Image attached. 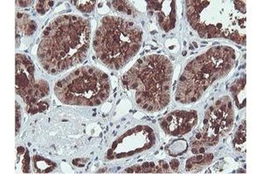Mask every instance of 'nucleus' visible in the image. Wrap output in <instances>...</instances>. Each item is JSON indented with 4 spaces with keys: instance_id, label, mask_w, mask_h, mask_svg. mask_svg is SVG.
Returning a JSON list of instances; mask_svg holds the SVG:
<instances>
[{
    "instance_id": "1",
    "label": "nucleus",
    "mask_w": 262,
    "mask_h": 174,
    "mask_svg": "<svg viewBox=\"0 0 262 174\" xmlns=\"http://www.w3.org/2000/svg\"><path fill=\"white\" fill-rule=\"evenodd\" d=\"M91 26L86 18L63 15L52 21L41 36L38 58L46 71L57 75L79 65L89 54Z\"/></svg>"
},
{
    "instance_id": "2",
    "label": "nucleus",
    "mask_w": 262,
    "mask_h": 174,
    "mask_svg": "<svg viewBox=\"0 0 262 174\" xmlns=\"http://www.w3.org/2000/svg\"><path fill=\"white\" fill-rule=\"evenodd\" d=\"M246 3L243 1H187L186 17L202 39H230L246 44Z\"/></svg>"
},
{
    "instance_id": "3",
    "label": "nucleus",
    "mask_w": 262,
    "mask_h": 174,
    "mask_svg": "<svg viewBox=\"0 0 262 174\" xmlns=\"http://www.w3.org/2000/svg\"><path fill=\"white\" fill-rule=\"evenodd\" d=\"M172 64L163 55H149L139 59L123 76V86L135 92V101L147 112L164 109L170 102Z\"/></svg>"
},
{
    "instance_id": "4",
    "label": "nucleus",
    "mask_w": 262,
    "mask_h": 174,
    "mask_svg": "<svg viewBox=\"0 0 262 174\" xmlns=\"http://www.w3.org/2000/svg\"><path fill=\"white\" fill-rule=\"evenodd\" d=\"M236 63L235 51L228 46H215L188 63L176 92L180 103H193L216 80L226 77Z\"/></svg>"
},
{
    "instance_id": "5",
    "label": "nucleus",
    "mask_w": 262,
    "mask_h": 174,
    "mask_svg": "<svg viewBox=\"0 0 262 174\" xmlns=\"http://www.w3.org/2000/svg\"><path fill=\"white\" fill-rule=\"evenodd\" d=\"M143 33L134 22L107 16L96 31L93 46L97 58L112 70L127 65L140 49Z\"/></svg>"
},
{
    "instance_id": "6",
    "label": "nucleus",
    "mask_w": 262,
    "mask_h": 174,
    "mask_svg": "<svg viewBox=\"0 0 262 174\" xmlns=\"http://www.w3.org/2000/svg\"><path fill=\"white\" fill-rule=\"evenodd\" d=\"M54 92L66 105L96 107L110 96L111 80L98 68L86 65L58 81L54 86Z\"/></svg>"
},
{
    "instance_id": "7",
    "label": "nucleus",
    "mask_w": 262,
    "mask_h": 174,
    "mask_svg": "<svg viewBox=\"0 0 262 174\" xmlns=\"http://www.w3.org/2000/svg\"><path fill=\"white\" fill-rule=\"evenodd\" d=\"M234 120V109L229 97H221L209 107L206 112L204 127L196 133L192 143L194 154H203L208 148L217 145L232 129Z\"/></svg>"
},
{
    "instance_id": "8",
    "label": "nucleus",
    "mask_w": 262,
    "mask_h": 174,
    "mask_svg": "<svg viewBox=\"0 0 262 174\" xmlns=\"http://www.w3.org/2000/svg\"><path fill=\"white\" fill-rule=\"evenodd\" d=\"M34 65L27 57L16 55V92L30 105L35 90Z\"/></svg>"
},
{
    "instance_id": "9",
    "label": "nucleus",
    "mask_w": 262,
    "mask_h": 174,
    "mask_svg": "<svg viewBox=\"0 0 262 174\" xmlns=\"http://www.w3.org/2000/svg\"><path fill=\"white\" fill-rule=\"evenodd\" d=\"M198 122L196 112L175 111L160 120L162 129L170 136H183L191 132Z\"/></svg>"
},
{
    "instance_id": "10",
    "label": "nucleus",
    "mask_w": 262,
    "mask_h": 174,
    "mask_svg": "<svg viewBox=\"0 0 262 174\" xmlns=\"http://www.w3.org/2000/svg\"><path fill=\"white\" fill-rule=\"evenodd\" d=\"M149 12H157L158 24L165 31L169 32L175 27L176 8L175 1H150L148 2Z\"/></svg>"
},
{
    "instance_id": "11",
    "label": "nucleus",
    "mask_w": 262,
    "mask_h": 174,
    "mask_svg": "<svg viewBox=\"0 0 262 174\" xmlns=\"http://www.w3.org/2000/svg\"><path fill=\"white\" fill-rule=\"evenodd\" d=\"M245 85H246V78H242L237 82L234 83L231 87L233 98L235 101L236 106L238 109H242L246 107V94H245Z\"/></svg>"
},
{
    "instance_id": "12",
    "label": "nucleus",
    "mask_w": 262,
    "mask_h": 174,
    "mask_svg": "<svg viewBox=\"0 0 262 174\" xmlns=\"http://www.w3.org/2000/svg\"><path fill=\"white\" fill-rule=\"evenodd\" d=\"M213 160V155L212 154H206V155H199L193 157L187 160L186 162V171H199L204 166L208 165Z\"/></svg>"
},
{
    "instance_id": "13",
    "label": "nucleus",
    "mask_w": 262,
    "mask_h": 174,
    "mask_svg": "<svg viewBox=\"0 0 262 174\" xmlns=\"http://www.w3.org/2000/svg\"><path fill=\"white\" fill-rule=\"evenodd\" d=\"M33 160L35 169L38 172H50L56 166L54 162L46 160L43 157L35 156Z\"/></svg>"
},
{
    "instance_id": "14",
    "label": "nucleus",
    "mask_w": 262,
    "mask_h": 174,
    "mask_svg": "<svg viewBox=\"0 0 262 174\" xmlns=\"http://www.w3.org/2000/svg\"><path fill=\"white\" fill-rule=\"evenodd\" d=\"M234 148L238 152L246 151V121H244L236 132L234 138Z\"/></svg>"
},
{
    "instance_id": "15",
    "label": "nucleus",
    "mask_w": 262,
    "mask_h": 174,
    "mask_svg": "<svg viewBox=\"0 0 262 174\" xmlns=\"http://www.w3.org/2000/svg\"><path fill=\"white\" fill-rule=\"evenodd\" d=\"M112 6H113L114 9L116 10V12H122L127 15H132L134 10L132 9L131 5L125 2V1H113L112 2Z\"/></svg>"
},
{
    "instance_id": "16",
    "label": "nucleus",
    "mask_w": 262,
    "mask_h": 174,
    "mask_svg": "<svg viewBox=\"0 0 262 174\" xmlns=\"http://www.w3.org/2000/svg\"><path fill=\"white\" fill-rule=\"evenodd\" d=\"M96 3V1H75V5L78 10L86 13V12H91L95 9Z\"/></svg>"
},
{
    "instance_id": "17",
    "label": "nucleus",
    "mask_w": 262,
    "mask_h": 174,
    "mask_svg": "<svg viewBox=\"0 0 262 174\" xmlns=\"http://www.w3.org/2000/svg\"><path fill=\"white\" fill-rule=\"evenodd\" d=\"M54 2H48V1H39L37 6H36V9L37 12L40 15H44L45 13L49 11L51 6H53Z\"/></svg>"
},
{
    "instance_id": "18",
    "label": "nucleus",
    "mask_w": 262,
    "mask_h": 174,
    "mask_svg": "<svg viewBox=\"0 0 262 174\" xmlns=\"http://www.w3.org/2000/svg\"><path fill=\"white\" fill-rule=\"evenodd\" d=\"M20 107H18V104L16 103V133H18V129L20 127Z\"/></svg>"
},
{
    "instance_id": "19",
    "label": "nucleus",
    "mask_w": 262,
    "mask_h": 174,
    "mask_svg": "<svg viewBox=\"0 0 262 174\" xmlns=\"http://www.w3.org/2000/svg\"><path fill=\"white\" fill-rule=\"evenodd\" d=\"M23 171L28 172L29 171V156H28V152H27L26 156H25L24 162H23Z\"/></svg>"
},
{
    "instance_id": "20",
    "label": "nucleus",
    "mask_w": 262,
    "mask_h": 174,
    "mask_svg": "<svg viewBox=\"0 0 262 174\" xmlns=\"http://www.w3.org/2000/svg\"><path fill=\"white\" fill-rule=\"evenodd\" d=\"M170 165H171V169H172L173 171H178L179 166V160H173L170 162Z\"/></svg>"
},
{
    "instance_id": "21",
    "label": "nucleus",
    "mask_w": 262,
    "mask_h": 174,
    "mask_svg": "<svg viewBox=\"0 0 262 174\" xmlns=\"http://www.w3.org/2000/svg\"><path fill=\"white\" fill-rule=\"evenodd\" d=\"M17 3L19 4V6L25 7V6H29L32 2L31 1H19V2H17Z\"/></svg>"
}]
</instances>
